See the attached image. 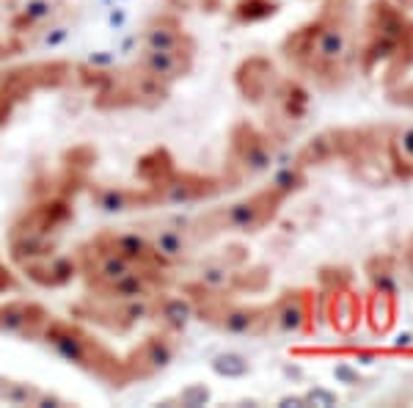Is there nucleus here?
<instances>
[{
  "label": "nucleus",
  "mask_w": 413,
  "mask_h": 408,
  "mask_svg": "<svg viewBox=\"0 0 413 408\" xmlns=\"http://www.w3.org/2000/svg\"><path fill=\"white\" fill-rule=\"evenodd\" d=\"M281 56L317 89H344L358 67L353 0H325L314 20L284 36Z\"/></svg>",
  "instance_id": "nucleus-1"
},
{
  "label": "nucleus",
  "mask_w": 413,
  "mask_h": 408,
  "mask_svg": "<svg viewBox=\"0 0 413 408\" xmlns=\"http://www.w3.org/2000/svg\"><path fill=\"white\" fill-rule=\"evenodd\" d=\"M39 342H45L61 361L78 367L80 372H86V375H91V378H97V381H102L113 389H121V386L130 383L124 356L110 350L99 337L86 331L75 320L50 317V323L42 331Z\"/></svg>",
  "instance_id": "nucleus-2"
},
{
  "label": "nucleus",
  "mask_w": 413,
  "mask_h": 408,
  "mask_svg": "<svg viewBox=\"0 0 413 408\" xmlns=\"http://www.w3.org/2000/svg\"><path fill=\"white\" fill-rule=\"evenodd\" d=\"M281 207H284V199L265 185L262 190L251 193L243 201L226 204V207H215L210 213L193 218L187 224V232H190L193 243H206V240L226 235V232L254 235V232H262L279 216Z\"/></svg>",
  "instance_id": "nucleus-3"
},
{
  "label": "nucleus",
  "mask_w": 413,
  "mask_h": 408,
  "mask_svg": "<svg viewBox=\"0 0 413 408\" xmlns=\"http://www.w3.org/2000/svg\"><path fill=\"white\" fill-rule=\"evenodd\" d=\"M72 78L75 67L69 61H39L0 72V127L14 116L17 105H23L31 94L45 89H61Z\"/></svg>",
  "instance_id": "nucleus-4"
},
{
  "label": "nucleus",
  "mask_w": 413,
  "mask_h": 408,
  "mask_svg": "<svg viewBox=\"0 0 413 408\" xmlns=\"http://www.w3.org/2000/svg\"><path fill=\"white\" fill-rule=\"evenodd\" d=\"M160 293L138 295V298H127V301H97V298L86 295L69 312H72V317L94 323V326H99V328H105L110 334H130L138 323L154 317V306H157V295Z\"/></svg>",
  "instance_id": "nucleus-5"
},
{
  "label": "nucleus",
  "mask_w": 413,
  "mask_h": 408,
  "mask_svg": "<svg viewBox=\"0 0 413 408\" xmlns=\"http://www.w3.org/2000/svg\"><path fill=\"white\" fill-rule=\"evenodd\" d=\"M273 166V141L251 122H237L229 135V171L232 185L254 179Z\"/></svg>",
  "instance_id": "nucleus-6"
},
{
  "label": "nucleus",
  "mask_w": 413,
  "mask_h": 408,
  "mask_svg": "<svg viewBox=\"0 0 413 408\" xmlns=\"http://www.w3.org/2000/svg\"><path fill=\"white\" fill-rule=\"evenodd\" d=\"M75 221V199L64 193H45L36 196L31 207H25L9 232H28V235H45V238H61L67 227Z\"/></svg>",
  "instance_id": "nucleus-7"
},
{
  "label": "nucleus",
  "mask_w": 413,
  "mask_h": 408,
  "mask_svg": "<svg viewBox=\"0 0 413 408\" xmlns=\"http://www.w3.org/2000/svg\"><path fill=\"white\" fill-rule=\"evenodd\" d=\"M179 350V337L168 334L163 328L146 334L127 356H124V367L130 375V383L138 381H152L154 375H160L163 370L171 367V361L176 359Z\"/></svg>",
  "instance_id": "nucleus-8"
},
{
  "label": "nucleus",
  "mask_w": 413,
  "mask_h": 408,
  "mask_svg": "<svg viewBox=\"0 0 413 408\" xmlns=\"http://www.w3.org/2000/svg\"><path fill=\"white\" fill-rule=\"evenodd\" d=\"M226 188H235L226 174L215 177V174H198V171H179L176 168L171 174V179L163 188H157L154 193H157V207H160V204H196V201L218 196Z\"/></svg>",
  "instance_id": "nucleus-9"
},
{
  "label": "nucleus",
  "mask_w": 413,
  "mask_h": 408,
  "mask_svg": "<svg viewBox=\"0 0 413 408\" xmlns=\"http://www.w3.org/2000/svg\"><path fill=\"white\" fill-rule=\"evenodd\" d=\"M317 312L314 290H287L270 304V331L279 334H311Z\"/></svg>",
  "instance_id": "nucleus-10"
},
{
  "label": "nucleus",
  "mask_w": 413,
  "mask_h": 408,
  "mask_svg": "<svg viewBox=\"0 0 413 408\" xmlns=\"http://www.w3.org/2000/svg\"><path fill=\"white\" fill-rule=\"evenodd\" d=\"M86 193H88L94 207L108 213V216L143 210V207H157V193L143 188V185H105V182H91L88 179Z\"/></svg>",
  "instance_id": "nucleus-11"
},
{
  "label": "nucleus",
  "mask_w": 413,
  "mask_h": 408,
  "mask_svg": "<svg viewBox=\"0 0 413 408\" xmlns=\"http://www.w3.org/2000/svg\"><path fill=\"white\" fill-rule=\"evenodd\" d=\"M50 309L31 298H12L0 304V334L17 339H39L50 323Z\"/></svg>",
  "instance_id": "nucleus-12"
},
{
  "label": "nucleus",
  "mask_w": 413,
  "mask_h": 408,
  "mask_svg": "<svg viewBox=\"0 0 413 408\" xmlns=\"http://www.w3.org/2000/svg\"><path fill=\"white\" fill-rule=\"evenodd\" d=\"M193 61H196V47H176V50H143L141 47L135 58L141 69H146L149 75L160 78L168 86L187 78L193 72Z\"/></svg>",
  "instance_id": "nucleus-13"
},
{
  "label": "nucleus",
  "mask_w": 413,
  "mask_h": 408,
  "mask_svg": "<svg viewBox=\"0 0 413 408\" xmlns=\"http://www.w3.org/2000/svg\"><path fill=\"white\" fill-rule=\"evenodd\" d=\"M141 232L146 235V240H149V246H152V251H154L157 265H163V268L171 271L174 265H179V262L187 260V251H190V246H193L190 232H187V224H185V227H182V224H176V227H171V224L143 227Z\"/></svg>",
  "instance_id": "nucleus-14"
},
{
  "label": "nucleus",
  "mask_w": 413,
  "mask_h": 408,
  "mask_svg": "<svg viewBox=\"0 0 413 408\" xmlns=\"http://www.w3.org/2000/svg\"><path fill=\"white\" fill-rule=\"evenodd\" d=\"M20 271L25 273L28 282H34L42 290H61V287H69L75 279H80L78 257L75 254H58V251L39 260V262L23 265Z\"/></svg>",
  "instance_id": "nucleus-15"
},
{
  "label": "nucleus",
  "mask_w": 413,
  "mask_h": 408,
  "mask_svg": "<svg viewBox=\"0 0 413 408\" xmlns=\"http://www.w3.org/2000/svg\"><path fill=\"white\" fill-rule=\"evenodd\" d=\"M143 50H176V47H196V39L187 34L185 23L176 14H154L138 36Z\"/></svg>",
  "instance_id": "nucleus-16"
},
{
  "label": "nucleus",
  "mask_w": 413,
  "mask_h": 408,
  "mask_svg": "<svg viewBox=\"0 0 413 408\" xmlns=\"http://www.w3.org/2000/svg\"><path fill=\"white\" fill-rule=\"evenodd\" d=\"M276 80L279 78H276L273 64L268 58H262V56H254V58L243 61L237 67V72H235V86L243 94V100L251 102V105H262L270 97Z\"/></svg>",
  "instance_id": "nucleus-17"
},
{
  "label": "nucleus",
  "mask_w": 413,
  "mask_h": 408,
  "mask_svg": "<svg viewBox=\"0 0 413 408\" xmlns=\"http://www.w3.org/2000/svg\"><path fill=\"white\" fill-rule=\"evenodd\" d=\"M121 83L130 94V105L132 108H146V111H154L160 108L168 94H171V86L163 83L160 78L149 75L146 69H141L138 64H130L127 69H121Z\"/></svg>",
  "instance_id": "nucleus-18"
},
{
  "label": "nucleus",
  "mask_w": 413,
  "mask_h": 408,
  "mask_svg": "<svg viewBox=\"0 0 413 408\" xmlns=\"http://www.w3.org/2000/svg\"><path fill=\"white\" fill-rule=\"evenodd\" d=\"M325 317L333 331L350 334L361 320V295H355L347 284H336L325 290Z\"/></svg>",
  "instance_id": "nucleus-19"
},
{
  "label": "nucleus",
  "mask_w": 413,
  "mask_h": 408,
  "mask_svg": "<svg viewBox=\"0 0 413 408\" xmlns=\"http://www.w3.org/2000/svg\"><path fill=\"white\" fill-rule=\"evenodd\" d=\"M97 238L105 246H110L116 254L130 260L132 265H157L154 251H152V246H149V240L141 229H102Z\"/></svg>",
  "instance_id": "nucleus-20"
},
{
  "label": "nucleus",
  "mask_w": 413,
  "mask_h": 408,
  "mask_svg": "<svg viewBox=\"0 0 413 408\" xmlns=\"http://www.w3.org/2000/svg\"><path fill=\"white\" fill-rule=\"evenodd\" d=\"M270 100L279 105L281 119L295 122V124L303 122L309 116V108H311V94L298 78H279L273 91H270Z\"/></svg>",
  "instance_id": "nucleus-21"
},
{
  "label": "nucleus",
  "mask_w": 413,
  "mask_h": 408,
  "mask_svg": "<svg viewBox=\"0 0 413 408\" xmlns=\"http://www.w3.org/2000/svg\"><path fill=\"white\" fill-rule=\"evenodd\" d=\"M196 317V306H193V301L187 298V295H171L168 290H163L160 295H157V306H154V323L163 328V331H168V334H182L187 326H190V320Z\"/></svg>",
  "instance_id": "nucleus-22"
},
{
  "label": "nucleus",
  "mask_w": 413,
  "mask_h": 408,
  "mask_svg": "<svg viewBox=\"0 0 413 408\" xmlns=\"http://www.w3.org/2000/svg\"><path fill=\"white\" fill-rule=\"evenodd\" d=\"M174 171H176V160L165 146H154L135 160V179H138V185H143L149 190L163 188Z\"/></svg>",
  "instance_id": "nucleus-23"
},
{
  "label": "nucleus",
  "mask_w": 413,
  "mask_h": 408,
  "mask_svg": "<svg viewBox=\"0 0 413 408\" xmlns=\"http://www.w3.org/2000/svg\"><path fill=\"white\" fill-rule=\"evenodd\" d=\"M64 9H67V0H28V3L17 9L9 25L14 34H31L53 23Z\"/></svg>",
  "instance_id": "nucleus-24"
},
{
  "label": "nucleus",
  "mask_w": 413,
  "mask_h": 408,
  "mask_svg": "<svg viewBox=\"0 0 413 408\" xmlns=\"http://www.w3.org/2000/svg\"><path fill=\"white\" fill-rule=\"evenodd\" d=\"M58 251V240L56 238H45V235H28V232H9V260L23 268L31 262H39L50 254Z\"/></svg>",
  "instance_id": "nucleus-25"
},
{
  "label": "nucleus",
  "mask_w": 413,
  "mask_h": 408,
  "mask_svg": "<svg viewBox=\"0 0 413 408\" xmlns=\"http://www.w3.org/2000/svg\"><path fill=\"white\" fill-rule=\"evenodd\" d=\"M333 157H339V133H336V130H325V133L309 138V141L298 149V155H295L292 163H298L300 168L309 171L311 166H325V163H331Z\"/></svg>",
  "instance_id": "nucleus-26"
},
{
  "label": "nucleus",
  "mask_w": 413,
  "mask_h": 408,
  "mask_svg": "<svg viewBox=\"0 0 413 408\" xmlns=\"http://www.w3.org/2000/svg\"><path fill=\"white\" fill-rule=\"evenodd\" d=\"M279 12H281L279 0H235V6L229 9V17L237 25H254V23H265V20L276 17Z\"/></svg>",
  "instance_id": "nucleus-27"
},
{
  "label": "nucleus",
  "mask_w": 413,
  "mask_h": 408,
  "mask_svg": "<svg viewBox=\"0 0 413 408\" xmlns=\"http://www.w3.org/2000/svg\"><path fill=\"white\" fill-rule=\"evenodd\" d=\"M366 276H369L372 293L397 298V268H394L391 257H372L366 262Z\"/></svg>",
  "instance_id": "nucleus-28"
},
{
  "label": "nucleus",
  "mask_w": 413,
  "mask_h": 408,
  "mask_svg": "<svg viewBox=\"0 0 413 408\" xmlns=\"http://www.w3.org/2000/svg\"><path fill=\"white\" fill-rule=\"evenodd\" d=\"M309 185V174H306V168H300L298 163H290V166H284L281 171H276V177L270 179V190H276L284 201L290 199V196H295V193H300L303 188Z\"/></svg>",
  "instance_id": "nucleus-29"
},
{
  "label": "nucleus",
  "mask_w": 413,
  "mask_h": 408,
  "mask_svg": "<svg viewBox=\"0 0 413 408\" xmlns=\"http://www.w3.org/2000/svg\"><path fill=\"white\" fill-rule=\"evenodd\" d=\"M366 317H369V326L375 334H386L397 317V298H386V295L372 293L369 306H366Z\"/></svg>",
  "instance_id": "nucleus-30"
},
{
  "label": "nucleus",
  "mask_w": 413,
  "mask_h": 408,
  "mask_svg": "<svg viewBox=\"0 0 413 408\" xmlns=\"http://www.w3.org/2000/svg\"><path fill=\"white\" fill-rule=\"evenodd\" d=\"M97 166V149L91 144H78L64 152V171L88 177V171Z\"/></svg>",
  "instance_id": "nucleus-31"
},
{
  "label": "nucleus",
  "mask_w": 413,
  "mask_h": 408,
  "mask_svg": "<svg viewBox=\"0 0 413 408\" xmlns=\"http://www.w3.org/2000/svg\"><path fill=\"white\" fill-rule=\"evenodd\" d=\"M39 392H42V389H39L36 383H31V381H12V378H9V386H6L3 400L12 403V405H34L36 397H39Z\"/></svg>",
  "instance_id": "nucleus-32"
},
{
  "label": "nucleus",
  "mask_w": 413,
  "mask_h": 408,
  "mask_svg": "<svg viewBox=\"0 0 413 408\" xmlns=\"http://www.w3.org/2000/svg\"><path fill=\"white\" fill-rule=\"evenodd\" d=\"M215 370L221 375H243V372H248V361L237 353H226V356L215 359Z\"/></svg>",
  "instance_id": "nucleus-33"
},
{
  "label": "nucleus",
  "mask_w": 413,
  "mask_h": 408,
  "mask_svg": "<svg viewBox=\"0 0 413 408\" xmlns=\"http://www.w3.org/2000/svg\"><path fill=\"white\" fill-rule=\"evenodd\" d=\"M14 290H20V276L0 260V295H6V293H14Z\"/></svg>",
  "instance_id": "nucleus-34"
},
{
  "label": "nucleus",
  "mask_w": 413,
  "mask_h": 408,
  "mask_svg": "<svg viewBox=\"0 0 413 408\" xmlns=\"http://www.w3.org/2000/svg\"><path fill=\"white\" fill-rule=\"evenodd\" d=\"M20 50H23V45H20V42H6V39H0V61L17 56Z\"/></svg>",
  "instance_id": "nucleus-35"
},
{
  "label": "nucleus",
  "mask_w": 413,
  "mask_h": 408,
  "mask_svg": "<svg viewBox=\"0 0 413 408\" xmlns=\"http://www.w3.org/2000/svg\"><path fill=\"white\" fill-rule=\"evenodd\" d=\"M34 405H67V400H64V397H58V394L39 392V397H36V403H34Z\"/></svg>",
  "instance_id": "nucleus-36"
},
{
  "label": "nucleus",
  "mask_w": 413,
  "mask_h": 408,
  "mask_svg": "<svg viewBox=\"0 0 413 408\" xmlns=\"http://www.w3.org/2000/svg\"><path fill=\"white\" fill-rule=\"evenodd\" d=\"M6 386H9V378L0 375V400H3V394H6Z\"/></svg>",
  "instance_id": "nucleus-37"
}]
</instances>
